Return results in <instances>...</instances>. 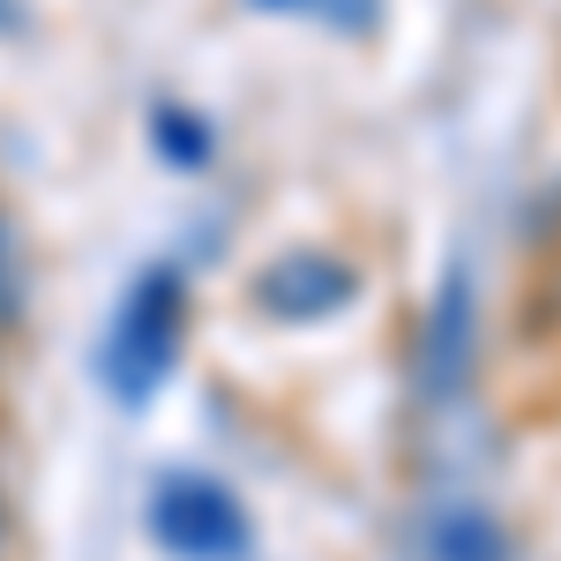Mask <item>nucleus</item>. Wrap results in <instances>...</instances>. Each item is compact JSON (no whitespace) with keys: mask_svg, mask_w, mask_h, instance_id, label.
I'll return each mask as SVG.
<instances>
[{"mask_svg":"<svg viewBox=\"0 0 561 561\" xmlns=\"http://www.w3.org/2000/svg\"><path fill=\"white\" fill-rule=\"evenodd\" d=\"M150 539L180 561H248V547H255L248 510L217 479H195V472H173L150 494Z\"/></svg>","mask_w":561,"mask_h":561,"instance_id":"f257e3e1","label":"nucleus"},{"mask_svg":"<svg viewBox=\"0 0 561 561\" xmlns=\"http://www.w3.org/2000/svg\"><path fill=\"white\" fill-rule=\"evenodd\" d=\"M180 352V277L173 270H150L121 300V322H113V345H105V375H113V397L142 404L158 375L173 367Z\"/></svg>","mask_w":561,"mask_h":561,"instance_id":"f03ea898","label":"nucleus"},{"mask_svg":"<svg viewBox=\"0 0 561 561\" xmlns=\"http://www.w3.org/2000/svg\"><path fill=\"white\" fill-rule=\"evenodd\" d=\"M472 285L465 277H449L442 285V300L427 307V352H420V382H427V397H457L465 389V367H472Z\"/></svg>","mask_w":561,"mask_h":561,"instance_id":"7ed1b4c3","label":"nucleus"},{"mask_svg":"<svg viewBox=\"0 0 561 561\" xmlns=\"http://www.w3.org/2000/svg\"><path fill=\"white\" fill-rule=\"evenodd\" d=\"M427 554L434 561H510V539H502V524L472 510V502H449V510H434L427 524Z\"/></svg>","mask_w":561,"mask_h":561,"instance_id":"20e7f679","label":"nucleus"}]
</instances>
